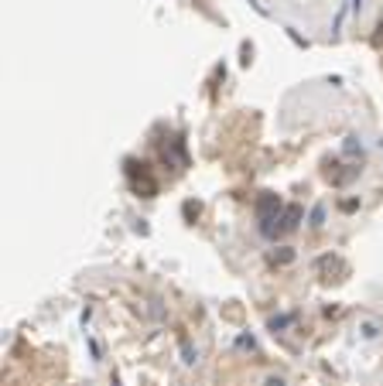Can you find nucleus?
<instances>
[{
    "label": "nucleus",
    "instance_id": "obj_4",
    "mask_svg": "<svg viewBox=\"0 0 383 386\" xmlns=\"http://www.w3.org/2000/svg\"><path fill=\"white\" fill-rule=\"evenodd\" d=\"M274 260H281V263H288V260H291V249H281V253H274Z\"/></svg>",
    "mask_w": 383,
    "mask_h": 386
},
{
    "label": "nucleus",
    "instance_id": "obj_6",
    "mask_svg": "<svg viewBox=\"0 0 383 386\" xmlns=\"http://www.w3.org/2000/svg\"><path fill=\"white\" fill-rule=\"evenodd\" d=\"M353 10L359 14V10H363V0H353Z\"/></svg>",
    "mask_w": 383,
    "mask_h": 386
},
{
    "label": "nucleus",
    "instance_id": "obj_2",
    "mask_svg": "<svg viewBox=\"0 0 383 386\" xmlns=\"http://www.w3.org/2000/svg\"><path fill=\"white\" fill-rule=\"evenodd\" d=\"M359 331H363V338H377V335H380V321H373V318H366V321L359 325Z\"/></svg>",
    "mask_w": 383,
    "mask_h": 386
},
{
    "label": "nucleus",
    "instance_id": "obj_5",
    "mask_svg": "<svg viewBox=\"0 0 383 386\" xmlns=\"http://www.w3.org/2000/svg\"><path fill=\"white\" fill-rule=\"evenodd\" d=\"M267 386H284V380H274V376H270V380H267Z\"/></svg>",
    "mask_w": 383,
    "mask_h": 386
},
{
    "label": "nucleus",
    "instance_id": "obj_3",
    "mask_svg": "<svg viewBox=\"0 0 383 386\" xmlns=\"http://www.w3.org/2000/svg\"><path fill=\"white\" fill-rule=\"evenodd\" d=\"M311 226H315V229L325 226V205H315V209H311Z\"/></svg>",
    "mask_w": 383,
    "mask_h": 386
},
{
    "label": "nucleus",
    "instance_id": "obj_1",
    "mask_svg": "<svg viewBox=\"0 0 383 386\" xmlns=\"http://www.w3.org/2000/svg\"><path fill=\"white\" fill-rule=\"evenodd\" d=\"M298 219H301V209H298V205H288V212H284V219H281V232L295 229V226H298Z\"/></svg>",
    "mask_w": 383,
    "mask_h": 386
}]
</instances>
